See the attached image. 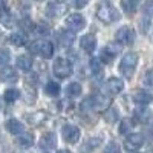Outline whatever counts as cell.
I'll return each instance as SVG.
<instances>
[{"label":"cell","mask_w":153,"mask_h":153,"mask_svg":"<svg viewBox=\"0 0 153 153\" xmlns=\"http://www.w3.org/2000/svg\"><path fill=\"white\" fill-rule=\"evenodd\" d=\"M104 153H121V149L117 143H109L107 147L104 149Z\"/></svg>","instance_id":"cell-31"},{"label":"cell","mask_w":153,"mask_h":153,"mask_svg":"<svg viewBox=\"0 0 153 153\" xmlns=\"http://www.w3.org/2000/svg\"><path fill=\"white\" fill-rule=\"evenodd\" d=\"M66 25L68 28L72 29V31H81L84 26H86V19L81 16V14H71L68 19H66Z\"/></svg>","instance_id":"cell-11"},{"label":"cell","mask_w":153,"mask_h":153,"mask_svg":"<svg viewBox=\"0 0 153 153\" xmlns=\"http://www.w3.org/2000/svg\"><path fill=\"white\" fill-rule=\"evenodd\" d=\"M123 6L127 12H133V9H135V3L132 0H123Z\"/></svg>","instance_id":"cell-32"},{"label":"cell","mask_w":153,"mask_h":153,"mask_svg":"<svg viewBox=\"0 0 153 153\" xmlns=\"http://www.w3.org/2000/svg\"><path fill=\"white\" fill-rule=\"evenodd\" d=\"M57 40H58V43L61 45V46H71L72 43H74V40H75V35H74V32H71V31H61L58 35H57Z\"/></svg>","instance_id":"cell-17"},{"label":"cell","mask_w":153,"mask_h":153,"mask_svg":"<svg viewBox=\"0 0 153 153\" xmlns=\"http://www.w3.org/2000/svg\"><path fill=\"white\" fill-rule=\"evenodd\" d=\"M66 94L69 97H78L81 94V84L80 83H71L66 87Z\"/></svg>","instance_id":"cell-25"},{"label":"cell","mask_w":153,"mask_h":153,"mask_svg":"<svg viewBox=\"0 0 153 153\" xmlns=\"http://www.w3.org/2000/svg\"><path fill=\"white\" fill-rule=\"evenodd\" d=\"M130 153H138V152H130Z\"/></svg>","instance_id":"cell-39"},{"label":"cell","mask_w":153,"mask_h":153,"mask_svg":"<svg viewBox=\"0 0 153 153\" xmlns=\"http://www.w3.org/2000/svg\"><path fill=\"white\" fill-rule=\"evenodd\" d=\"M45 92L49 97H58L60 94V84L57 81H48L45 86Z\"/></svg>","instance_id":"cell-22"},{"label":"cell","mask_w":153,"mask_h":153,"mask_svg":"<svg viewBox=\"0 0 153 153\" xmlns=\"http://www.w3.org/2000/svg\"><path fill=\"white\" fill-rule=\"evenodd\" d=\"M89 103L92 104V109H94V110H97V112H104V110H107V109L110 107L112 101H110V98H107V97H104V95H97V97H94V98L89 100Z\"/></svg>","instance_id":"cell-10"},{"label":"cell","mask_w":153,"mask_h":153,"mask_svg":"<svg viewBox=\"0 0 153 153\" xmlns=\"http://www.w3.org/2000/svg\"><path fill=\"white\" fill-rule=\"evenodd\" d=\"M143 144H144V136L141 133H130L124 141V147L129 152H136Z\"/></svg>","instance_id":"cell-9"},{"label":"cell","mask_w":153,"mask_h":153,"mask_svg":"<svg viewBox=\"0 0 153 153\" xmlns=\"http://www.w3.org/2000/svg\"><path fill=\"white\" fill-rule=\"evenodd\" d=\"M58 153H71L69 150H65V149H61V150H58Z\"/></svg>","instance_id":"cell-37"},{"label":"cell","mask_w":153,"mask_h":153,"mask_svg":"<svg viewBox=\"0 0 153 153\" xmlns=\"http://www.w3.org/2000/svg\"><path fill=\"white\" fill-rule=\"evenodd\" d=\"M16 65H17V68H19L20 71L28 72V71L32 68V58L28 57V55H20V57L17 58V61H16Z\"/></svg>","instance_id":"cell-20"},{"label":"cell","mask_w":153,"mask_h":153,"mask_svg":"<svg viewBox=\"0 0 153 153\" xmlns=\"http://www.w3.org/2000/svg\"><path fill=\"white\" fill-rule=\"evenodd\" d=\"M80 45L86 52H92V51L97 48V37L94 34H86V35L81 37Z\"/></svg>","instance_id":"cell-15"},{"label":"cell","mask_w":153,"mask_h":153,"mask_svg":"<svg viewBox=\"0 0 153 153\" xmlns=\"http://www.w3.org/2000/svg\"><path fill=\"white\" fill-rule=\"evenodd\" d=\"M38 2H43V0H38Z\"/></svg>","instance_id":"cell-40"},{"label":"cell","mask_w":153,"mask_h":153,"mask_svg":"<svg viewBox=\"0 0 153 153\" xmlns=\"http://www.w3.org/2000/svg\"><path fill=\"white\" fill-rule=\"evenodd\" d=\"M20 147H23V149H26V147H31L32 144H34V136L31 135V133H25V132H22V135L17 138V141H16Z\"/></svg>","instance_id":"cell-21"},{"label":"cell","mask_w":153,"mask_h":153,"mask_svg":"<svg viewBox=\"0 0 153 153\" xmlns=\"http://www.w3.org/2000/svg\"><path fill=\"white\" fill-rule=\"evenodd\" d=\"M150 117H152L150 109H149V107H146V106H143V104L139 106V107H136V109H135V112H133V118H135V121L143 123V124L149 123Z\"/></svg>","instance_id":"cell-13"},{"label":"cell","mask_w":153,"mask_h":153,"mask_svg":"<svg viewBox=\"0 0 153 153\" xmlns=\"http://www.w3.org/2000/svg\"><path fill=\"white\" fill-rule=\"evenodd\" d=\"M0 22H2V25H5V26H11L12 25V16H11V12L6 6H2L0 8Z\"/></svg>","instance_id":"cell-23"},{"label":"cell","mask_w":153,"mask_h":153,"mask_svg":"<svg viewBox=\"0 0 153 153\" xmlns=\"http://www.w3.org/2000/svg\"><path fill=\"white\" fill-rule=\"evenodd\" d=\"M136 65H138V54L136 52H129V54H126L120 61V72L126 76V78H132V75L136 69Z\"/></svg>","instance_id":"cell-2"},{"label":"cell","mask_w":153,"mask_h":153,"mask_svg":"<svg viewBox=\"0 0 153 153\" xmlns=\"http://www.w3.org/2000/svg\"><path fill=\"white\" fill-rule=\"evenodd\" d=\"M133 129V121L132 120H129V118H124L123 121H121V124H120V133H127L129 130H132Z\"/></svg>","instance_id":"cell-27"},{"label":"cell","mask_w":153,"mask_h":153,"mask_svg":"<svg viewBox=\"0 0 153 153\" xmlns=\"http://www.w3.org/2000/svg\"><path fill=\"white\" fill-rule=\"evenodd\" d=\"M19 98H20V92L17 89H8V91H5V100L8 103H14Z\"/></svg>","instance_id":"cell-26"},{"label":"cell","mask_w":153,"mask_h":153,"mask_svg":"<svg viewBox=\"0 0 153 153\" xmlns=\"http://www.w3.org/2000/svg\"><path fill=\"white\" fill-rule=\"evenodd\" d=\"M6 130L9 132V133H12V135H19V133H22L23 132V124L19 121V120H9V121H6Z\"/></svg>","instance_id":"cell-19"},{"label":"cell","mask_w":153,"mask_h":153,"mask_svg":"<svg viewBox=\"0 0 153 153\" xmlns=\"http://www.w3.org/2000/svg\"><path fill=\"white\" fill-rule=\"evenodd\" d=\"M68 11V0H49L46 12L51 17H60Z\"/></svg>","instance_id":"cell-6"},{"label":"cell","mask_w":153,"mask_h":153,"mask_svg":"<svg viewBox=\"0 0 153 153\" xmlns=\"http://www.w3.org/2000/svg\"><path fill=\"white\" fill-rule=\"evenodd\" d=\"M11 60V52L8 49H0V65H8Z\"/></svg>","instance_id":"cell-28"},{"label":"cell","mask_w":153,"mask_h":153,"mask_svg":"<svg viewBox=\"0 0 153 153\" xmlns=\"http://www.w3.org/2000/svg\"><path fill=\"white\" fill-rule=\"evenodd\" d=\"M80 129L76 126L74 124H66V126H63V129H61V136L63 139H65L66 143L69 144H75V143H78V139H80Z\"/></svg>","instance_id":"cell-7"},{"label":"cell","mask_w":153,"mask_h":153,"mask_svg":"<svg viewBox=\"0 0 153 153\" xmlns=\"http://www.w3.org/2000/svg\"><path fill=\"white\" fill-rule=\"evenodd\" d=\"M120 51H121V46L120 43H112V45H107L103 51H101V54H100V60L103 61V63H112L115 60V57H117L120 54Z\"/></svg>","instance_id":"cell-8"},{"label":"cell","mask_w":153,"mask_h":153,"mask_svg":"<svg viewBox=\"0 0 153 153\" xmlns=\"http://www.w3.org/2000/svg\"><path fill=\"white\" fill-rule=\"evenodd\" d=\"M55 143H57V138L54 133H45L42 138H40V147L42 149H54L55 147Z\"/></svg>","instance_id":"cell-18"},{"label":"cell","mask_w":153,"mask_h":153,"mask_svg":"<svg viewBox=\"0 0 153 153\" xmlns=\"http://www.w3.org/2000/svg\"><path fill=\"white\" fill-rule=\"evenodd\" d=\"M132 2H133V3H135V5H136V3H138V2H139V0H132Z\"/></svg>","instance_id":"cell-38"},{"label":"cell","mask_w":153,"mask_h":153,"mask_svg":"<svg viewBox=\"0 0 153 153\" xmlns=\"http://www.w3.org/2000/svg\"><path fill=\"white\" fill-rule=\"evenodd\" d=\"M104 89H106V92H109L110 95H117V94H120L123 89H124V83H123L120 78H115V76H112V78L107 80Z\"/></svg>","instance_id":"cell-12"},{"label":"cell","mask_w":153,"mask_h":153,"mask_svg":"<svg viewBox=\"0 0 153 153\" xmlns=\"http://www.w3.org/2000/svg\"><path fill=\"white\" fill-rule=\"evenodd\" d=\"M5 5H6V0H0V8L5 6Z\"/></svg>","instance_id":"cell-36"},{"label":"cell","mask_w":153,"mask_h":153,"mask_svg":"<svg viewBox=\"0 0 153 153\" xmlns=\"http://www.w3.org/2000/svg\"><path fill=\"white\" fill-rule=\"evenodd\" d=\"M87 2L89 0H72V3H74L75 8H83V6L87 5Z\"/></svg>","instance_id":"cell-34"},{"label":"cell","mask_w":153,"mask_h":153,"mask_svg":"<svg viewBox=\"0 0 153 153\" xmlns=\"http://www.w3.org/2000/svg\"><path fill=\"white\" fill-rule=\"evenodd\" d=\"M9 42L14 46H25L26 45V37H25L22 32H16L9 37Z\"/></svg>","instance_id":"cell-24"},{"label":"cell","mask_w":153,"mask_h":153,"mask_svg":"<svg viewBox=\"0 0 153 153\" xmlns=\"http://www.w3.org/2000/svg\"><path fill=\"white\" fill-rule=\"evenodd\" d=\"M144 84L150 89H153V69L147 71L146 75H144Z\"/></svg>","instance_id":"cell-30"},{"label":"cell","mask_w":153,"mask_h":153,"mask_svg":"<svg viewBox=\"0 0 153 153\" xmlns=\"http://www.w3.org/2000/svg\"><path fill=\"white\" fill-rule=\"evenodd\" d=\"M52 69H54L55 76H57V78H60V80L68 78V76L72 74V65L69 63V60L63 58V57H58V58L54 61Z\"/></svg>","instance_id":"cell-4"},{"label":"cell","mask_w":153,"mask_h":153,"mask_svg":"<svg viewBox=\"0 0 153 153\" xmlns=\"http://www.w3.org/2000/svg\"><path fill=\"white\" fill-rule=\"evenodd\" d=\"M97 17L103 23H113L120 19V12L112 3H101L97 9Z\"/></svg>","instance_id":"cell-1"},{"label":"cell","mask_w":153,"mask_h":153,"mask_svg":"<svg viewBox=\"0 0 153 153\" xmlns=\"http://www.w3.org/2000/svg\"><path fill=\"white\" fill-rule=\"evenodd\" d=\"M115 40L120 45L130 46L135 42V31L130 26H123L117 31V34H115Z\"/></svg>","instance_id":"cell-5"},{"label":"cell","mask_w":153,"mask_h":153,"mask_svg":"<svg viewBox=\"0 0 153 153\" xmlns=\"http://www.w3.org/2000/svg\"><path fill=\"white\" fill-rule=\"evenodd\" d=\"M91 69H92V72H100V71H101L100 60H98V58H92V60H91Z\"/></svg>","instance_id":"cell-33"},{"label":"cell","mask_w":153,"mask_h":153,"mask_svg":"<svg viewBox=\"0 0 153 153\" xmlns=\"http://www.w3.org/2000/svg\"><path fill=\"white\" fill-rule=\"evenodd\" d=\"M38 32H40V34H49V26H48V25H40V26H38Z\"/></svg>","instance_id":"cell-35"},{"label":"cell","mask_w":153,"mask_h":153,"mask_svg":"<svg viewBox=\"0 0 153 153\" xmlns=\"http://www.w3.org/2000/svg\"><path fill=\"white\" fill-rule=\"evenodd\" d=\"M133 100H135V103L146 106V104H149V103H152V101H153V97H152V94H149L147 91H143V89H139V91H135V94H133Z\"/></svg>","instance_id":"cell-16"},{"label":"cell","mask_w":153,"mask_h":153,"mask_svg":"<svg viewBox=\"0 0 153 153\" xmlns=\"http://www.w3.org/2000/svg\"><path fill=\"white\" fill-rule=\"evenodd\" d=\"M29 52L34 54V55H42L43 58H51L54 55V45L51 42H46V40H38V42H32L29 43L28 46Z\"/></svg>","instance_id":"cell-3"},{"label":"cell","mask_w":153,"mask_h":153,"mask_svg":"<svg viewBox=\"0 0 153 153\" xmlns=\"http://www.w3.org/2000/svg\"><path fill=\"white\" fill-rule=\"evenodd\" d=\"M19 80V75L16 69H12L9 66H5L3 69H0V81L3 83H16Z\"/></svg>","instance_id":"cell-14"},{"label":"cell","mask_w":153,"mask_h":153,"mask_svg":"<svg viewBox=\"0 0 153 153\" xmlns=\"http://www.w3.org/2000/svg\"><path fill=\"white\" fill-rule=\"evenodd\" d=\"M104 117H106V121H107V123H115V121L118 120V112L109 107V109H107V112H106V115H104Z\"/></svg>","instance_id":"cell-29"}]
</instances>
